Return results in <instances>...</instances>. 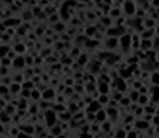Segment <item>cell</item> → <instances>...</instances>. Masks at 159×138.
I'll use <instances>...</instances> for the list:
<instances>
[{
  "instance_id": "obj_51",
  "label": "cell",
  "mask_w": 159,
  "mask_h": 138,
  "mask_svg": "<svg viewBox=\"0 0 159 138\" xmlns=\"http://www.w3.org/2000/svg\"><path fill=\"white\" fill-rule=\"evenodd\" d=\"M19 33H21V35H24V33H25V30H24V28H21V30H19Z\"/></svg>"
},
{
  "instance_id": "obj_2",
  "label": "cell",
  "mask_w": 159,
  "mask_h": 138,
  "mask_svg": "<svg viewBox=\"0 0 159 138\" xmlns=\"http://www.w3.org/2000/svg\"><path fill=\"white\" fill-rule=\"evenodd\" d=\"M131 42H132V37L130 35H124L121 37V44H122V47H124L125 49H127L128 47H130Z\"/></svg>"
},
{
  "instance_id": "obj_17",
  "label": "cell",
  "mask_w": 159,
  "mask_h": 138,
  "mask_svg": "<svg viewBox=\"0 0 159 138\" xmlns=\"http://www.w3.org/2000/svg\"><path fill=\"white\" fill-rule=\"evenodd\" d=\"M12 64V60L11 59H9V58H6V57H5V58H3L1 59V65H3V67H9V65H11Z\"/></svg>"
},
{
  "instance_id": "obj_54",
  "label": "cell",
  "mask_w": 159,
  "mask_h": 138,
  "mask_svg": "<svg viewBox=\"0 0 159 138\" xmlns=\"http://www.w3.org/2000/svg\"><path fill=\"white\" fill-rule=\"evenodd\" d=\"M56 19H57V16H52V17H51V20H52L53 22H54V20H56Z\"/></svg>"
},
{
  "instance_id": "obj_59",
  "label": "cell",
  "mask_w": 159,
  "mask_h": 138,
  "mask_svg": "<svg viewBox=\"0 0 159 138\" xmlns=\"http://www.w3.org/2000/svg\"><path fill=\"white\" fill-rule=\"evenodd\" d=\"M157 32H158V33H159V27H158V30H157Z\"/></svg>"
},
{
  "instance_id": "obj_9",
  "label": "cell",
  "mask_w": 159,
  "mask_h": 138,
  "mask_svg": "<svg viewBox=\"0 0 159 138\" xmlns=\"http://www.w3.org/2000/svg\"><path fill=\"white\" fill-rule=\"evenodd\" d=\"M54 96V91L52 89H47V90H44V93H43V99L46 100H48V99H52Z\"/></svg>"
},
{
  "instance_id": "obj_27",
  "label": "cell",
  "mask_w": 159,
  "mask_h": 138,
  "mask_svg": "<svg viewBox=\"0 0 159 138\" xmlns=\"http://www.w3.org/2000/svg\"><path fill=\"white\" fill-rule=\"evenodd\" d=\"M21 96L24 98H30V90H21Z\"/></svg>"
},
{
  "instance_id": "obj_1",
  "label": "cell",
  "mask_w": 159,
  "mask_h": 138,
  "mask_svg": "<svg viewBox=\"0 0 159 138\" xmlns=\"http://www.w3.org/2000/svg\"><path fill=\"white\" fill-rule=\"evenodd\" d=\"M46 122H47V126H49V127H52L56 123V115L53 111L46 112Z\"/></svg>"
},
{
  "instance_id": "obj_45",
  "label": "cell",
  "mask_w": 159,
  "mask_h": 138,
  "mask_svg": "<svg viewBox=\"0 0 159 138\" xmlns=\"http://www.w3.org/2000/svg\"><path fill=\"white\" fill-rule=\"evenodd\" d=\"M80 138H91V137H90L88 133H83V135H81V137H80Z\"/></svg>"
},
{
  "instance_id": "obj_6",
  "label": "cell",
  "mask_w": 159,
  "mask_h": 138,
  "mask_svg": "<svg viewBox=\"0 0 159 138\" xmlns=\"http://www.w3.org/2000/svg\"><path fill=\"white\" fill-rule=\"evenodd\" d=\"M125 10H126L127 14H130V15L133 14V12H135V4L131 3V1H127L125 4Z\"/></svg>"
},
{
  "instance_id": "obj_52",
  "label": "cell",
  "mask_w": 159,
  "mask_h": 138,
  "mask_svg": "<svg viewBox=\"0 0 159 138\" xmlns=\"http://www.w3.org/2000/svg\"><path fill=\"white\" fill-rule=\"evenodd\" d=\"M3 40H9V36L8 35H4L3 36Z\"/></svg>"
},
{
  "instance_id": "obj_29",
  "label": "cell",
  "mask_w": 159,
  "mask_h": 138,
  "mask_svg": "<svg viewBox=\"0 0 159 138\" xmlns=\"http://www.w3.org/2000/svg\"><path fill=\"white\" fill-rule=\"evenodd\" d=\"M116 138H126L125 132L124 131H119V132H117V135H116Z\"/></svg>"
},
{
  "instance_id": "obj_47",
  "label": "cell",
  "mask_w": 159,
  "mask_h": 138,
  "mask_svg": "<svg viewBox=\"0 0 159 138\" xmlns=\"http://www.w3.org/2000/svg\"><path fill=\"white\" fill-rule=\"evenodd\" d=\"M151 35H152V31H148V32H146V33H144V37H149Z\"/></svg>"
},
{
  "instance_id": "obj_38",
  "label": "cell",
  "mask_w": 159,
  "mask_h": 138,
  "mask_svg": "<svg viewBox=\"0 0 159 138\" xmlns=\"http://www.w3.org/2000/svg\"><path fill=\"white\" fill-rule=\"evenodd\" d=\"M17 138H30L26 133H19V136H17Z\"/></svg>"
},
{
  "instance_id": "obj_50",
  "label": "cell",
  "mask_w": 159,
  "mask_h": 138,
  "mask_svg": "<svg viewBox=\"0 0 159 138\" xmlns=\"http://www.w3.org/2000/svg\"><path fill=\"white\" fill-rule=\"evenodd\" d=\"M154 122H156L157 125H159V117H156V119H154Z\"/></svg>"
},
{
  "instance_id": "obj_11",
  "label": "cell",
  "mask_w": 159,
  "mask_h": 138,
  "mask_svg": "<svg viewBox=\"0 0 159 138\" xmlns=\"http://www.w3.org/2000/svg\"><path fill=\"white\" fill-rule=\"evenodd\" d=\"M14 52H15V53H20V54L24 53V52H25V46L17 43V44L14 47Z\"/></svg>"
},
{
  "instance_id": "obj_48",
  "label": "cell",
  "mask_w": 159,
  "mask_h": 138,
  "mask_svg": "<svg viewBox=\"0 0 159 138\" xmlns=\"http://www.w3.org/2000/svg\"><path fill=\"white\" fill-rule=\"evenodd\" d=\"M154 44L157 46V47H159V38H156V42H154Z\"/></svg>"
},
{
  "instance_id": "obj_46",
  "label": "cell",
  "mask_w": 159,
  "mask_h": 138,
  "mask_svg": "<svg viewBox=\"0 0 159 138\" xmlns=\"http://www.w3.org/2000/svg\"><path fill=\"white\" fill-rule=\"evenodd\" d=\"M94 30H95V28H93V27H91V28H89V30H88V33H90V35H91V33H94V32H95Z\"/></svg>"
},
{
  "instance_id": "obj_14",
  "label": "cell",
  "mask_w": 159,
  "mask_h": 138,
  "mask_svg": "<svg viewBox=\"0 0 159 138\" xmlns=\"http://www.w3.org/2000/svg\"><path fill=\"white\" fill-rule=\"evenodd\" d=\"M30 96H31L32 99H40V96H41V94H40V91L38 90H36V89H32L31 91H30Z\"/></svg>"
},
{
  "instance_id": "obj_28",
  "label": "cell",
  "mask_w": 159,
  "mask_h": 138,
  "mask_svg": "<svg viewBox=\"0 0 159 138\" xmlns=\"http://www.w3.org/2000/svg\"><path fill=\"white\" fill-rule=\"evenodd\" d=\"M130 74H131V71L128 70V69H127V70H126V69H122V70H121V75H122V76H130Z\"/></svg>"
},
{
  "instance_id": "obj_4",
  "label": "cell",
  "mask_w": 159,
  "mask_h": 138,
  "mask_svg": "<svg viewBox=\"0 0 159 138\" xmlns=\"http://www.w3.org/2000/svg\"><path fill=\"white\" fill-rule=\"evenodd\" d=\"M12 65L15 68H24L25 58L24 57H15V59L12 60Z\"/></svg>"
},
{
  "instance_id": "obj_33",
  "label": "cell",
  "mask_w": 159,
  "mask_h": 138,
  "mask_svg": "<svg viewBox=\"0 0 159 138\" xmlns=\"http://www.w3.org/2000/svg\"><path fill=\"white\" fill-rule=\"evenodd\" d=\"M107 96L106 95H102V96H100V103H102V104H105V103H107Z\"/></svg>"
},
{
  "instance_id": "obj_53",
  "label": "cell",
  "mask_w": 159,
  "mask_h": 138,
  "mask_svg": "<svg viewBox=\"0 0 159 138\" xmlns=\"http://www.w3.org/2000/svg\"><path fill=\"white\" fill-rule=\"evenodd\" d=\"M72 83H73V81H72V80H70V79H69V80H68V81H67V84H68V85H72Z\"/></svg>"
},
{
  "instance_id": "obj_12",
  "label": "cell",
  "mask_w": 159,
  "mask_h": 138,
  "mask_svg": "<svg viewBox=\"0 0 159 138\" xmlns=\"http://www.w3.org/2000/svg\"><path fill=\"white\" fill-rule=\"evenodd\" d=\"M4 25L5 26H12V25H19V20H16V19H8L6 21H4Z\"/></svg>"
},
{
  "instance_id": "obj_10",
  "label": "cell",
  "mask_w": 159,
  "mask_h": 138,
  "mask_svg": "<svg viewBox=\"0 0 159 138\" xmlns=\"http://www.w3.org/2000/svg\"><path fill=\"white\" fill-rule=\"evenodd\" d=\"M106 44L109 46L110 48L116 47V44H117V38H116V37H111V38H109V40H107V42H106Z\"/></svg>"
},
{
  "instance_id": "obj_19",
  "label": "cell",
  "mask_w": 159,
  "mask_h": 138,
  "mask_svg": "<svg viewBox=\"0 0 159 138\" xmlns=\"http://www.w3.org/2000/svg\"><path fill=\"white\" fill-rule=\"evenodd\" d=\"M8 93H9V88H8V86L0 84V94H1V95H5V94H8Z\"/></svg>"
},
{
  "instance_id": "obj_3",
  "label": "cell",
  "mask_w": 159,
  "mask_h": 138,
  "mask_svg": "<svg viewBox=\"0 0 159 138\" xmlns=\"http://www.w3.org/2000/svg\"><path fill=\"white\" fill-rule=\"evenodd\" d=\"M125 32V28L122 26H117L115 28H110L109 31H107V33H109L110 36H112V37H116L117 35H122Z\"/></svg>"
},
{
  "instance_id": "obj_5",
  "label": "cell",
  "mask_w": 159,
  "mask_h": 138,
  "mask_svg": "<svg viewBox=\"0 0 159 138\" xmlns=\"http://www.w3.org/2000/svg\"><path fill=\"white\" fill-rule=\"evenodd\" d=\"M22 89V86L21 84H19V83H12L11 85H10V88H9V93H19V91H21Z\"/></svg>"
},
{
  "instance_id": "obj_15",
  "label": "cell",
  "mask_w": 159,
  "mask_h": 138,
  "mask_svg": "<svg viewBox=\"0 0 159 138\" xmlns=\"http://www.w3.org/2000/svg\"><path fill=\"white\" fill-rule=\"evenodd\" d=\"M117 89H119L120 91H125V89H126V84L124 83V80H122V79H119V80H117Z\"/></svg>"
},
{
  "instance_id": "obj_37",
  "label": "cell",
  "mask_w": 159,
  "mask_h": 138,
  "mask_svg": "<svg viewBox=\"0 0 159 138\" xmlns=\"http://www.w3.org/2000/svg\"><path fill=\"white\" fill-rule=\"evenodd\" d=\"M85 62H86V55H81L80 59H79V63L80 64H84Z\"/></svg>"
},
{
  "instance_id": "obj_20",
  "label": "cell",
  "mask_w": 159,
  "mask_h": 138,
  "mask_svg": "<svg viewBox=\"0 0 159 138\" xmlns=\"http://www.w3.org/2000/svg\"><path fill=\"white\" fill-rule=\"evenodd\" d=\"M60 132H62L60 127H53V128H52V135H53V136H58V137H59Z\"/></svg>"
},
{
  "instance_id": "obj_34",
  "label": "cell",
  "mask_w": 159,
  "mask_h": 138,
  "mask_svg": "<svg viewBox=\"0 0 159 138\" xmlns=\"http://www.w3.org/2000/svg\"><path fill=\"white\" fill-rule=\"evenodd\" d=\"M101 21H102V24H104V25H110V19H107V17H102L101 19Z\"/></svg>"
},
{
  "instance_id": "obj_30",
  "label": "cell",
  "mask_w": 159,
  "mask_h": 138,
  "mask_svg": "<svg viewBox=\"0 0 159 138\" xmlns=\"http://www.w3.org/2000/svg\"><path fill=\"white\" fill-rule=\"evenodd\" d=\"M151 44H152V43L149 42V41H147V40L143 41V48H144V49H146V48H149Z\"/></svg>"
},
{
  "instance_id": "obj_42",
  "label": "cell",
  "mask_w": 159,
  "mask_h": 138,
  "mask_svg": "<svg viewBox=\"0 0 159 138\" xmlns=\"http://www.w3.org/2000/svg\"><path fill=\"white\" fill-rule=\"evenodd\" d=\"M146 111H147V112H149V114H153V112H154V109H152V107H147Z\"/></svg>"
},
{
  "instance_id": "obj_24",
  "label": "cell",
  "mask_w": 159,
  "mask_h": 138,
  "mask_svg": "<svg viewBox=\"0 0 159 138\" xmlns=\"http://www.w3.org/2000/svg\"><path fill=\"white\" fill-rule=\"evenodd\" d=\"M107 114H109L111 117H115L117 115V111L115 109H109V110H107Z\"/></svg>"
},
{
  "instance_id": "obj_55",
  "label": "cell",
  "mask_w": 159,
  "mask_h": 138,
  "mask_svg": "<svg viewBox=\"0 0 159 138\" xmlns=\"http://www.w3.org/2000/svg\"><path fill=\"white\" fill-rule=\"evenodd\" d=\"M67 93H68V94H72V89H67Z\"/></svg>"
},
{
  "instance_id": "obj_49",
  "label": "cell",
  "mask_w": 159,
  "mask_h": 138,
  "mask_svg": "<svg viewBox=\"0 0 159 138\" xmlns=\"http://www.w3.org/2000/svg\"><path fill=\"white\" fill-rule=\"evenodd\" d=\"M57 109H58V111H63L64 107H63V106H57Z\"/></svg>"
},
{
  "instance_id": "obj_13",
  "label": "cell",
  "mask_w": 159,
  "mask_h": 138,
  "mask_svg": "<svg viewBox=\"0 0 159 138\" xmlns=\"http://www.w3.org/2000/svg\"><path fill=\"white\" fill-rule=\"evenodd\" d=\"M100 93L101 94H107V93H109V85H107L106 83H102V84H100Z\"/></svg>"
},
{
  "instance_id": "obj_40",
  "label": "cell",
  "mask_w": 159,
  "mask_h": 138,
  "mask_svg": "<svg viewBox=\"0 0 159 138\" xmlns=\"http://www.w3.org/2000/svg\"><path fill=\"white\" fill-rule=\"evenodd\" d=\"M9 83H10V81H9L8 78H3V83H1L3 85H6V84H9Z\"/></svg>"
},
{
  "instance_id": "obj_7",
  "label": "cell",
  "mask_w": 159,
  "mask_h": 138,
  "mask_svg": "<svg viewBox=\"0 0 159 138\" xmlns=\"http://www.w3.org/2000/svg\"><path fill=\"white\" fill-rule=\"evenodd\" d=\"M10 52V48L8 46H0V58H5V55H8V53Z\"/></svg>"
},
{
  "instance_id": "obj_18",
  "label": "cell",
  "mask_w": 159,
  "mask_h": 138,
  "mask_svg": "<svg viewBox=\"0 0 159 138\" xmlns=\"http://www.w3.org/2000/svg\"><path fill=\"white\" fill-rule=\"evenodd\" d=\"M105 117H106L105 112L101 111V110H99V112H97V115H96V120H97V121H105Z\"/></svg>"
},
{
  "instance_id": "obj_16",
  "label": "cell",
  "mask_w": 159,
  "mask_h": 138,
  "mask_svg": "<svg viewBox=\"0 0 159 138\" xmlns=\"http://www.w3.org/2000/svg\"><path fill=\"white\" fill-rule=\"evenodd\" d=\"M22 130H24V132H25L26 135H28V133H30V135H32L33 132H35V131H33V130H35V128H33V126H24V127H22Z\"/></svg>"
},
{
  "instance_id": "obj_22",
  "label": "cell",
  "mask_w": 159,
  "mask_h": 138,
  "mask_svg": "<svg viewBox=\"0 0 159 138\" xmlns=\"http://www.w3.org/2000/svg\"><path fill=\"white\" fill-rule=\"evenodd\" d=\"M0 116H1V121L3 122H8L9 121V115L6 114V112H0Z\"/></svg>"
},
{
  "instance_id": "obj_8",
  "label": "cell",
  "mask_w": 159,
  "mask_h": 138,
  "mask_svg": "<svg viewBox=\"0 0 159 138\" xmlns=\"http://www.w3.org/2000/svg\"><path fill=\"white\" fill-rule=\"evenodd\" d=\"M100 110V104L99 101H93L89 106V111L90 112H95V111H99Z\"/></svg>"
},
{
  "instance_id": "obj_39",
  "label": "cell",
  "mask_w": 159,
  "mask_h": 138,
  "mask_svg": "<svg viewBox=\"0 0 159 138\" xmlns=\"http://www.w3.org/2000/svg\"><path fill=\"white\" fill-rule=\"evenodd\" d=\"M127 138H136V133H135V132H130L128 136H127Z\"/></svg>"
},
{
  "instance_id": "obj_25",
  "label": "cell",
  "mask_w": 159,
  "mask_h": 138,
  "mask_svg": "<svg viewBox=\"0 0 159 138\" xmlns=\"http://www.w3.org/2000/svg\"><path fill=\"white\" fill-rule=\"evenodd\" d=\"M153 81H154V84H159V73H154L153 74Z\"/></svg>"
},
{
  "instance_id": "obj_41",
  "label": "cell",
  "mask_w": 159,
  "mask_h": 138,
  "mask_svg": "<svg viewBox=\"0 0 159 138\" xmlns=\"http://www.w3.org/2000/svg\"><path fill=\"white\" fill-rule=\"evenodd\" d=\"M32 64V58L30 57V58H26V60H25V64Z\"/></svg>"
},
{
  "instance_id": "obj_21",
  "label": "cell",
  "mask_w": 159,
  "mask_h": 138,
  "mask_svg": "<svg viewBox=\"0 0 159 138\" xmlns=\"http://www.w3.org/2000/svg\"><path fill=\"white\" fill-rule=\"evenodd\" d=\"M137 127L138 128H147L148 127V123L144 121H140V122H137Z\"/></svg>"
},
{
  "instance_id": "obj_56",
  "label": "cell",
  "mask_w": 159,
  "mask_h": 138,
  "mask_svg": "<svg viewBox=\"0 0 159 138\" xmlns=\"http://www.w3.org/2000/svg\"><path fill=\"white\" fill-rule=\"evenodd\" d=\"M136 112H137V114H141V112H142V109H138Z\"/></svg>"
},
{
  "instance_id": "obj_26",
  "label": "cell",
  "mask_w": 159,
  "mask_h": 138,
  "mask_svg": "<svg viewBox=\"0 0 159 138\" xmlns=\"http://www.w3.org/2000/svg\"><path fill=\"white\" fill-rule=\"evenodd\" d=\"M56 30H57V31H63L64 30V25L63 24H56Z\"/></svg>"
},
{
  "instance_id": "obj_60",
  "label": "cell",
  "mask_w": 159,
  "mask_h": 138,
  "mask_svg": "<svg viewBox=\"0 0 159 138\" xmlns=\"http://www.w3.org/2000/svg\"><path fill=\"white\" fill-rule=\"evenodd\" d=\"M158 115H159V111H158Z\"/></svg>"
},
{
  "instance_id": "obj_36",
  "label": "cell",
  "mask_w": 159,
  "mask_h": 138,
  "mask_svg": "<svg viewBox=\"0 0 159 138\" xmlns=\"http://www.w3.org/2000/svg\"><path fill=\"white\" fill-rule=\"evenodd\" d=\"M140 103L141 104H146L147 103V96H144V95L141 96V98H140Z\"/></svg>"
},
{
  "instance_id": "obj_44",
  "label": "cell",
  "mask_w": 159,
  "mask_h": 138,
  "mask_svg": "<svg viewBox=\"0 0 159 138\" xmlns=\"http://www.w3.org/2000/svg\"><path fill=\"white\" fill-rule=\"evenodd\" d=\"M112 15H114V16H116V15H120V11H119V10H112Z\"/></svg>"
},
{
  "instance_id": "obj_43",
  "label": "cell",
  "mask_w": 159,
  "mask_h": 138,
  "mask_svg": "<svg viewBox=\"0 0 159 138\" xmlns=\"http://www.w3.org/2000/svg\"><path fill=\"white\" fill-rule=\"evenodd\" d=\"M69 117H70V115H69V114H63V115H62V119H63V120H65V119H69Z\"/></svg>"
},
{
  "instance_id": "obj_31",
  "label": "cell",
  "mask_w": 159,
  "mask_h": 138,
  "mask_svg": "<svg viewBox=\"0 0 159 138\" xmlns=\"http://www.w3.org/2000/svg\"><path fill=\"white\" fill-rule=\"evenodd\" d=\"M6 74H8V68L6 67L0 68V75H6Z\"/></svg>"
},
{
  "instance_id": "obj_23",
  "label": "cell",
  "mask_w": 159,
  "mask_h": 138,
  "mask_svg": "<svg viewBox=\"0 0 159 138\" xmlns=\"http://www.w3.org/2000/svg\"><path fill=\"white\" fill-rule=\"evenodd\" d=\"M32 86H33L32 81H26V83L24 84V89L25 90H30V88H32Z\"/></svg>"
},
{
  "instance_id": "obj_35",
  "label": "cell",
  "mask_w": 159,
  "mask_h": 138,
  "mask_svg": "<svg viewBox=\"0 0 159 138\" xmlns=\"http://www.w3.org/2000/svg\"><path fill=\"white\" fill-rule=\"evenodd\" d=\"M121 104H122V105H128V104H130V99L124 98V99L121 100Z\"/></svg>"
},
{
  "instance_id": "obj_58",
  "label": "cell",
  "mask_w": 159,
  "mask_h": 138,
  "mask_svg": "<svg viewBox=\"0 0 159 138\" xmlns=\"http://www.w3.org/2000/svg\"><path fill=\"white\" fill-rule=\"evenodd\" d=\"M47 138H53V137H52V136H51V137H49V136H48V137H47Z\"/></svg>"
},
{
  "instance_id": "obj_57",
  "label": "cell",
  "mask_w": 159,
  "mask_h": 138,
  "mask_svg": "<svg viewBox=\"0 0 159 138\" xmlns=\"http://www.w3.org/2000/svg\"><path fill=\"white\" fill-rule=\"evenodd\" d=\"M1 132H3V126L0 125V133H1Z\"/></svg>"
},
{
  "instance_id": "obj_32",
  "label": "cell",
  "mask_w": 159,
  "mask_h": 138,
  "mask_svg": "<svg viewBox=\"0 0 159 138\" xmlns=\"http://www.w3.org/2000/svg\"><path fill=\"white\" fill-rule=\"evenodd\" d=\"M131 99H132L133 101L138 100V93H137V91H133V93H132V95H131Z\"/></svg>"
}]
</instances>
